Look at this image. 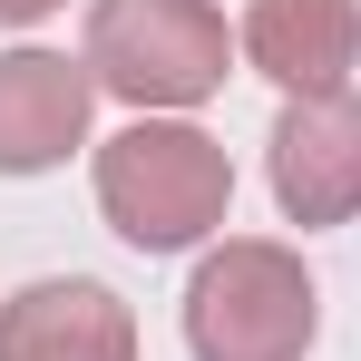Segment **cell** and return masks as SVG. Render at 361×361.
Returning a JSON list of instances; mask_svg holds the SVG:
<instances>
[{
	"label": "cell",
	"mask_w": 361,
	"mask_h": 361,
	"mask_svg": "<svg viewBox=\"0 0 361 361\" xmlns=\"http://www.w3.org/2000/svg\"><path fill=\"white\" fill-rule=\"evenodd\" d=\"M274 205L293 225H352L361 215V98L322 88L274 118Z\"/></svg>",
	"instance_id": "obj_4"
},
{
	"label": "cell",
	"mask_w": 361,
	"mask_h": 361,
	"mask_svg": "<svg viewBox=\"0 0 361 361\" xmlns=\"http://www.w3.org/2000/svg\"><path fill=\"white\" fill-rule=\"evenodd\" d=\"M235 205V166L205 127L137 118L98 147V215L118 225L137 254H185L195 235H215Z\"/></svg>",
	"instance_id": "obj_1"
},
{
	"label": "cell",
	"mask_w": 361,
	"mask_h": 361,
	"mask_svg": "<svg viewBox=\"0 0 361 361\" xmlns=\"http://www.w3.org/2000/svg\"><path fill=\"white\" fill-rule=\"evenodd\" d=\"M312 274H302L283 244L244 235L215 244L185 283V342L195 361H302L312 352Z\"/></svg>",
	"instance_id": "obj_3"
},
{
	"label": "cell",
	"mask_w": 361,
	"mask_h": 361,
	"mask_svg": "<svg viewBox=\"0 0 361 361\" xmlns=\"http://www.w3.org/2000/svg\"><path fill=\"white\" fill-rule=\"evenodd\" d=\"M244 59L293 98L342 88L361 59V0H254L244 10Z\"/></svg>",
	"instance_id": "obj_7"
},
{
	"label": "cell",
	"mask_w": 361,
	"mask_h": 361,
	"mask_svg": "<svg viewBox=\"0 0 361 361\" xmlns=\"http://www.w3.org/2000/svg\"><path fill=\"white\" fill-rule=\"evenodd\" d=\"M0 361H137V312L88 274H49L0 302Z\"/></svg>",
	"instance_id": "obj_5"
},
{
	"label": "cell",
	"mask_w": 361,
	"mask_h": 361,
	"mask_svg": "<svg viewBox=\"0 0 361 361\" xmlns=\"http://www.w3.org/2000/svg\"><path fill=\"white\" fill-rule=\"evenodd\" d=\"M88 98H98L88 59L10 49L0 59V176H49L68 147L88 137Z\"/></svg>",
	"instance_id": "obj_6"
},
{
	"label": "cell",
	"mask_w": 361,
	"mask_h": 361,
	"mask_svg": "<svg viewBox=\"0 0 361 361\" xmlns=\"http://www.w3.org/2000/svg\"><path fill=\"white\" fill-rule=\"evenodd\" d=\"M225 10L215 0H98L88 10V78L127 108H195L225 88Z\"/></svg>",
	"instance_id": "obj_2"
},
{
	"label": "cell",
	"mask_w": 361,
	"mask_h": 361,
	"mask_svg": "<svg viewBox=\"0 0 361 361\" xmlns=\"http://www.w3.org/2000/svg\"><path fill=\"white\" fill-rule=\"evenodd\" d=\"M49 10H59V0H0V20H10V30H30V20H49Z\"/></svg>",
	"instance_id": "obj_8"
}]
</instances>
